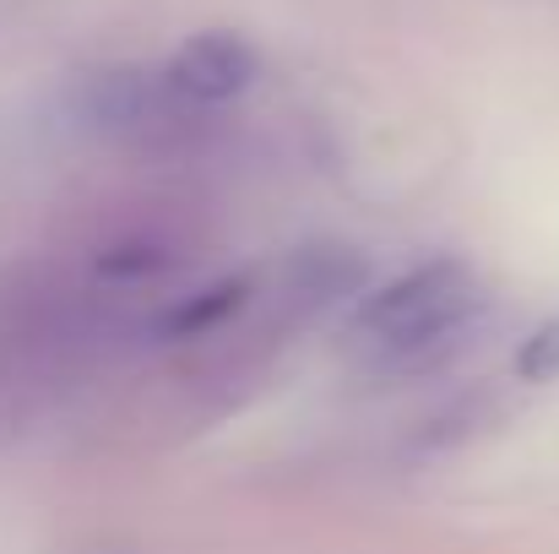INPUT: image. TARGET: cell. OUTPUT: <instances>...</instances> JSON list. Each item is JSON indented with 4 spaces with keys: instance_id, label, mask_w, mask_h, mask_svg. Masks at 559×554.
Wrapping results in <instances>:
<instances>
[{
    "instance_id": "7a4b0ae2",
    "label": "cell",
    "mask_w": 559,
    "mask_h": 554,
    "mask_svg": "<svg viewBox=\"0 0 559 554\" xmlns=\"http://www.w3.org/2000/svg\"><path fill=\"white\" fill-rule=\"evenodd\" d=\"M250 82H255V49L239 33H195L164 66V87L175 93V104H195V109L228 104Z\"/></svg>"
},
{
    "instance_id": "6da1fadb",
    "label": "cell",
    "mask_w": 559,
    "mask_h": 554,
    "mask_svg": "<svg viewBox=\"0 0 559 554\" xmlns=\"http://www.w3.org/2000/svg\"><path fill=\"white\" fill-rule=\"evenodd\" d=\"M478 278L467 272V261L445 256V261H424L407 278L385 283L370 294L354 316V343L359 354H370L374 365H413L440 354L473 316H478Z\"/></svg>"
},
{
    "instance_id": "277c9868",
    "label": "cell",
    "mask_w": 559,
    "mask_h": 554,
    "mask_svg": "<svg viewBox=\"0 0 559 554\" xmlns=\"http://www.w3.org/2000/svg\"><path fill=\"white\" fill-rule=\"evenodd\" d=\"M522 369H527L533 380H549V375H559V327H544V332L522 349Z\"/></svg>"
},
{
    "instance_id": "3957f363",
    "label": "cell",
    "mask_w": 559,
    "mask_h": 554,
    "mask_svg": "<svg viewBox=\"0 0 559 554\" xmlns=\"http://www.w3.org/2000/svg\"><path fill=\"white\" fill-rule=\"evenodd\" d=\"M239 283H223V288H206L201 299H190V305H180L169 321H164V338H195V332H206L217 316H228L234 305H239Z\"/></svg>"
}]
</instances>
